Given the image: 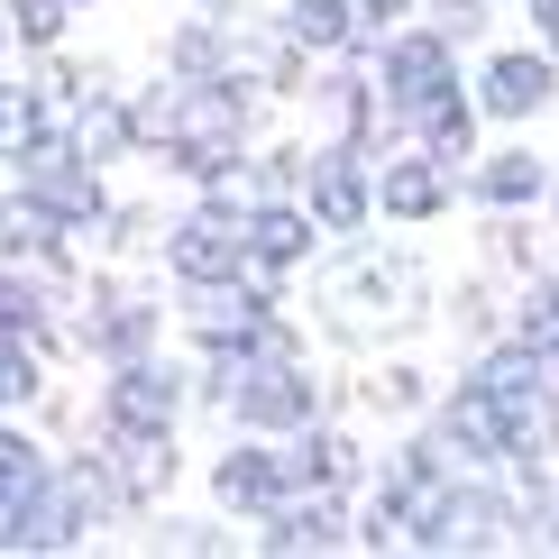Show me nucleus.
I'll use <instances>...</instances> for the list:
<instances>
[{"mask_svg":"<svg viewBox=\"0 0 559 559\" xmlns=\"http://www.w3.org/2000/svg\"><path fill=\"white\" fill-rule=\"evenodd\" d=\"M193 394L221 404L239 431H266V440H285V431H302L321 413V385H312V367H302V348H239V358H212V377Z\"/></svg>","mask_w":559,"mask_h":559,"instance_id":"f257e3e1","label":"nucleus"},{"mask_svg":"<svg viewBox=\"0 0 559 559\" xmlns=\"http://www.w3.org/2000/svg\"><path fill=\"white\" fill-rule=\"evenodd\" d=\"M294 193H302V212H312L321 239H358V229L377 221V156H367V147H340V138H321V147H302Z\"/></svg>","mask_w":559,"mask_h":559,"instance_id":"f03ea898","label":"nucleus"},{"mask_svg":"<svg viewBox=\"0 0 559 559\" xmlns=\"http://www.w3.org/2000/svg\"><path fill=\"white\" fill-rule=\"evenodd\" d=\"M183 404H193V377H183L175 358H120L102 385V413H92V431H175Z\"/></svg>","mask_w":559,"mask_h":559,"instance_id":"7ed1b4c3","label":"nucleus"},{"mask_svg":"<svg viewBox=\"0 0 559 559\" xmlns=\"http://www.w3.org/2000/svg\"><path fill=\"white\" fill-rule=\"evenodd\" d=\"M367 56H377V102L394 110V120H413V110L431 102V92H450L459 83V56H450V37L440 28H385V37H367Z\"/></svg>","mask_w":559,"mask_h":559,"instance_id":"20e7f679","label":"nucleus"},{"mask_svg":"<svg viewBox=\"0 0 559 559\" xmlns=\"http://www.w3.org/2000/svg\"><path fill=\"white\" fill-rule=\"evenodd\" d=\"M193 340L212 358H239V348H294V331L275 321L266 275H239V285H202L193 294Z\"/></svg>","mask_w":559,"mask_h":559,"instance_id":"39448f33","label":"nucleus"},{"mask_svg":"<svg viewBox=\"0 0 559 559\" xmlns=\"http://www.w3.org/2000/svg\"><path fill=\"white\" fill-rule=\"evenodd\" d=\"M156 258H166V275L183 294H202V285H239L248 275V239H239V212H183L166 239H156Z\"/></svg>","mask_w":559,"mask_h":559,"instance_id":"423d86ee","label":"nucleus"},{"mask_svg":"<svg viewBox=\"0 0 559 559\" xmlns=\"http://www.w3.org/2000/svg\"><path fill=\"white\" fill-rule=\"evenodd\" d=\"M212 496L229 504V514L266 523V514H275V504H285V496H302V486H294V459L275 450L266 431H248V440H229V450L212 459Z\"/></svg>","mask_w":559,"mask_h":559,"instance_id":"0eeeda50","label":"nucleus"},{"mask_svg":"<svg viewBox=\"0 0 559 559\" xmlns=\"http://www.w3.org/2000/svg\"><path fill=\"white\" fill-rule=\"evenodd\" d=\"M239 239H248V275H266V285H275V275H294L302 258H312L321 229H312V212H302L294 193H266V202H248V212H239Z\"/></svg>","mask_w":559,"mask_h":559,"instance_id":"6e6552de","label":"nucleus"},{"mask_svg":"<svg viewBox=\"0 0 559 559\" xmlns=\"http://www.w3.org/2000/svg\"><path fill=\"white\" fill-rule=\"evenodd\" d=\"M550 92H559V56L542 46H504V56H486V74H477V110L486 120H532V110H550Z\"/></svg>","mask_w":559,"mask_h":559,"instance_id":"1a4fd4ad","label":"nucleus"},{"mask_svg":"<svg viewBox=\"0 0 559 559\" xmlns=\"http://www.w3.org/2000/svg\"><path fill=\"white\" fill-rule=\"evenodd\" d=\"M74 348H83V358H102V367L147 358V348H156V302H138L120 285H92V312L74 321Z\"/></svg>","mask_w":559,"mask_h":559,"instance_id":"9d476101","label":"nucleus"},{"mask_svg":"<svg viewBox=\"0 0 559 559\" xmlns=\"http://www.w3.org/2000/svg\"><path fill=\"white\" fill-rule=\"evenodd\" d=\"M377 212L385 221H440L450 212V166L413 138V147H394L385 166H377Z\"/></svg>","mask_w":559,"mask_h":559,"instance_id":"9b49d317","label":"nucleus"},{"mask_svg":"<svg viewBox=\"0 0 559 559\" xmlns=\"http://www.w3.org/2000/svg\"><path fill=\"white\" fill-rule=\"evenodd\" d=\"M258 542L285 550V559H294V550H340V542H348V504H340V486H302V496H285V504L266 514Z\"/></svg>","mask_w":559,"mask_h":559,"instance_id":"f8f14e48","label":"nucleus"},{"mask_svg":"<svg viewBox=\"0 0 559 559\" xmlns=\"http://www.w3.org/2000/svg\"><path fill=\"white\" fill-rule=\"evenodd\" d=\"M64 138L92 156V166H120L138 156V129H129V92H110V74L83 92V102H64Z\"/></svg>","mask_w":559,"mask_h":559,"instance_id":"ddd939ff","label":"nucleus"},{"mask_svg":"<svg viewBox=\"0 0 559 559\" xmlns=\"http://www.w3.org/2000/svg\"><path fill=\"white\" fill-rule=\"evenodd\" d=\"M56 129H64L56 92L37 74H0V166H19V156H28L37 138H56Z\"/></svg>","mask_w":559,"mask_h":559,"instance_id":"4468645a","label":"nucleus"},{"mask_svg":"<svg viewBox=\"0 0 559 559\" xmlns=\"http://www.w3.org/2000/svg\"><path fill=\"white\" fill-rule=\"evenodd\" d=\"M468 193L486 202V212H532V202L550 193V166L532 147H496V156H477V166H468Z\"/></svg>","mask_w":559,"mask_h":559,"instance_id":"2eb2a0df","label":"nucleus"},{"mask_svg":"<svg viewBox=\"0 0 559 559\" xmlns=\"http://www.w3.org/2000/svg\"><path fill=\"white\" fill-rule=\"evenodd\" d=\"M285 37L302 46V56H367L358 0H285Z\"/></svg>","mask_w":559,"mask_h":559,"instance_id":"dca6fc26","label":"nucleus"},{"mask_svg":"<svg viewBox=\"0 0 559 559\" xmlns=\"http://www.w3.org/2000/svg\"><path fill=\"white\" fill-rule=\"evenodd\" d=\"M229 64H239V28H229V19H183L166 37V74L175 83H221Z\"/></svg>","mask_w":559,"mask_h":559,"instance_id":"f3484780","label":"nucleus"},{"mask_svg":"<svg viewBox=\"0 0 559 559\" xmlns=\"http://www.w3.org/2000/svg\"><path fill=\"white\" fill-rule=\"evenodd\" d=\"M477 120H486V110H477V102H459V83H450V92H431V102L413 110L404 129L423 138V147L440 156V166H468V147H477Z\"/></svg>","mask_w":559,"mask_h":559,"instance_id":"a211bd4d","label":"nucleus"},{"mask_svg":"<svg viewBox=\"0 0 559 559\" xmlns=\"http://www.w3.org/2000/svg\"><path fill=\"white\" fill-rule=\"evenodd\" d=\"M285 459H294V486H348V477H358V440L321 431V423L285 431Z\"/></svg>","mask_w":559,"mask_h":559,"instance_id":"6ab92c4d","label":"nucleus"},{"mask_svg":"<svg viewBox=\"0 0 559 559\" xmlns=\"http://www.w3.org/2000/svg\"><path fill=\"white\" fill-rule=\"evenodd\" d=\"M64 312V294L28 266H0V340H46V321Z\"/></svg>","mask_w":559,"mask_h":559,"instance_id":"aec40b11","label":"nucleus"},{"mask_svg":"<svg viewBox=\"0 0 559 559\" xmlns=\"http://www.w3.org/2000/svg\"><path fill=\"white\" fill-rule=\"evenodd\" d=\"M46 477H56V450H46L28 423H0V514H10V504H28Z\"/></svg>","mask_w":559,"mask_h":559,"instance_id":"412c9836","label":"nucleus"},{"mask_svg":"<svg viewBox=\"0 0 559 559\" xmlns=\"http://www.w3.org/2000/svg\"><path fill=\"white\" fill-rule=\"evenodd\" d=\"M514 340H523L532 358L550 367V385H559V275H532V285H523V312H514Z\"/></svg>","mask_w":559,"mask_h":559,"instance_id":"4be33fe9","label":"nucleus"},{"mask_svg":"<svg viewBox=\"0 0 559 559\" xmlns=\"http://www.w3.org/2000/svg\"><path fill=\"white\" fill-rule=\"evenodd\" d=\"M0 19H10V46H19V56H56L64 28H74V0H10Z\"/></svg>","mask_w":559,"mask_h":559,"instance_id":"5701e85b","label":"nucleus"},{"mask_svg":"<svg viewBox=\"0 0 559 559\" xmlns=\"http://www.w3.org/2000/svg\"><path fill=\"white\" fill-rule=\"evenodd\" d=\"M46 404V358L37 340H0V413H28Z\"/></svg>","mask_w":559,"mask_h":559,"instance_id":"b1692460","label":"nucleus"},{"mask_svg":"<svg viewBox=\"0 0 559 559\" xmlns=\"http://www.w3.org/2000/svg\"><path fill=\"white\" fill-rule=\"evenodd\" d=\"M440 10V37H477L486 28V0H431Z\"/></svg>","mask_w":559,"mask_h":559,"instance_id":"393cba45","label":"nucleus"},{"mask_svg":"<svg viewBox=\"0 0 559 559\" xmlns=\"http://www.w3.org/2000/svg\"><path fill=\"white\" fill-rule=\"evenodd\" d=\"M377 404L413 413V404H423V377H413V367H385V377H377Z\"/></svg>","mask_w":559,"mask_h":559,"instance_id":"a878e982","label":"nucleus"},{"mask_svg":"<svg viewBox=\"0 0 559 559\" xmlns=\"http://www.w3.org/2000/svg\"><path fill=\"white\" fill-rule=\"evenodd\" d=\"M413 10V0H358V19H367V37H385L394 28V19H404Z\"/></svg>","mask_w":559,"mask_h":559,"instance_id":"bb28decb","label":"nucleus"},{"mask_svg":"<svg viewBox=\"0 0 559 559\" xmlns=\"http://www.w3.org/2000/svg\"><path fill=\"white\" fill-rule=\"evenodd\" d=\"M532 28H542V46L559 56V0H532Z\"/></svg>","mask_w":559,"mask_h":559,"instance_id":"cd10ccee","label":"nucleus"},{"mask_svg":"<svg viewBox=\"0 0 559 559\" xmlns=\"http://www.w3.org/2000/svg\"><path fill=\"white\" fill-rule=\"evenodd\" d=\"M0 74H10V19H0Z\"/></svg>","mask_w":559,"mask_h":559,"instance_id":"c85d7f7f","label":"nucleus"},{"mask_svg":"<svg viewBox=\"0 0 559 559\" xmlns=\"http://www.w3.org/2000/svg\"><path fill=\"white\" fill-rule=\"evenodd\" d=\"M550 532H559V486H550Z\"/></svg>","mask_w":559,"mask_h":559,"instance_id":"c756f323","label":"nucleus"},{"mask_svg":"<svg viewBox=\"0 0 559 559\" xmlns=\"http://www.w3.org/2000/svg\"><path fill=\"white\" fill-rule=\"evenodd\" d=\"M74 10H92V0H74Z\"/></svg>","mask_w":559,"mask_h":559,"instance_id":"7c9ffc66","label":"nucleus"}]
</instances>
